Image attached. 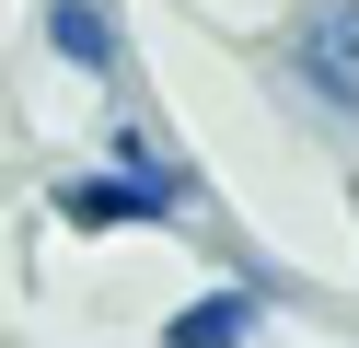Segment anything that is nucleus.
<instances>
[{"mask_svg":"<svg viewBox=\"0 0 359 348\" xmlns=\"http://www.w3.org/2000/svg\"><path fill=\"white\" fill-rule=\"evenodd\" d=\"M197 186L174 174V162H128V174H70L58 186V221L104 232V221H163V209H186Z\"/></svg>","mask_w":359,"mask_h":348,"instance_id":"1","label":"nucleus"},{"mask_svg":"<svg viewBox=\"0 0 359 348\" xmlns=\"http://www.w3.org/2000/svg\"><path fill=\"white\" fill-rule=\"evenodd\" d=\"M243 337H255V290H209L163 325V348H243Z\"/></svg>","mask_w":359,"mask_h":348,"instance_id":"2","label":"nucleus"},{"mask_svg":"<svg viewBox=\"0 0 359 348\" xmlns=\"http://www.w3.org/2000/svg\"><path fill=\"white\" fill-rule=\"evenodd\" d=\"M302 58H313V82H325L336 105H359V0H336V12L313 23V46H302Z\"/></svg>","mask_w":359,"mask_h":348,"instance_id":"3","label":"nucleus"},{"mask_svg":"<svg viewBox=\"0 0 359 348\" xmlns=\"http://www.w3.org/2000/svg\"><path fill=\"white\" fill-rule=\"evenodd\" d=\"M47 35H58V46H70V58H81V70H93V82H116V23H104V12H93V0H47Z\"/></svg>","mask_w":359,"mask_h":348,"instance_id":"4","label":"nucleus"}]
</instances>
